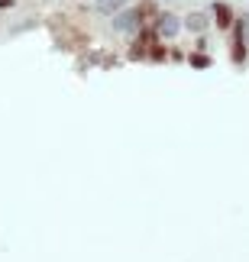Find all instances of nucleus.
Listing matches in <instances>:
<instances>
[{
    "instance_id": "6e6552de",
    "label": "nucleus",
    "mask_w": 249,
    "mask_h": 262,
    "mask_svg": "<svg viewBox=\"0 0 249 262\" xmlns=\"http://www.w3.org/2000/svg\"><path fill=\"white\" fill-rule=\"evenodd\" d=\"M185 62L191 65V68H211V62H214V58L207 55V52H197V49H191V52H188V58H185Z\"/></svg>"
},
{
    "instance_id": "f03ea898",
    "label": "nucleus",
    "mask_w": 249,
    "mask_h": 262,
    "mask_svg": "<svg viewBox=\"0 0 249 262\" xmlns=\"http://www.w3.org/2000/svg\"><path fill=\"white\" fill-rule=\"evenodd\" d=\"M149 26L155 29V36L162 39V42H175V39L185 33L182 16H178L175 10H159V13H155L152 19H149Z\"/></svg>"
},
{
    "instance_id": "20e7f679",
    "label": "nucleus",
    "mask_w": 249,
    "mask_h": 262,
    "mask_svg": "<svg viewBox=\"0 0 249 262\" xmlns=\"http://www.w3.org/2000/svg\"><path fill=\"white\" fill-rule=\"evenodd\" d=\"M207 13H211V23H214V29L217 33H230L233 29V23H236V10L227 4V0H214L211 4V10H207Z\"/></svg>"
},
{
    "instance_id": "39448f33",
    "label": "nucleus",
    "mask_w": 249,
    "mask_h": 262,
    "mask_svg": "<svg viewBox=\"0 0 249 262\" xmlns=\"http://www.w3.org/2000/svg\"><path fill=\"white\" fill-rule=\"evenodd\" d=\"M182 26H185V33H191V36H204V33L214 29L207 10H188V13L182 16Z\"/></svg>"
},
{
    "instance_id": "f257e3e1",
    "label": "nucleus",
    "mask_w": 249,
    "mask_h": 262,
    "mask_svg": "<svg viewBox=\"0 0 249 262\" xmlns=\"http://www.w3.org/2000/svg\"><path fill=\"white\" fill-rule=\"evenodd\" d=\"M146 23H149V19L143 16L139 4H126L123 10H117V13L110 16V29H114L117 36H126V39H133Z\"/></svg>"
},
{
    "instance_id": "1a4fd4ad",
    "label": "nucleus",
    "mask_w": 249,
    "mask_h": 262,
    "mask_svg": "<svg viewBox=\"0 0 249 262\" xmlns=\"http://www.w3.org/2000/svg\"><path fill=\"white\" fill-rule=\"evenodd\" d=\"M185 58H188V52H185V49H178V46H172V42H168V62H185Z\"/></svg>"
},
{
    "instance_id": "423d86ee",
    "label": "nucleus",
    "mask_w": 249,
    "mask_h": 262,
    "mask_svg": "<svg viewBox=\"0 0 249 262\" xmlns=\"http://www.w3.org/2000/svg\"><path fill=\"white\" fill-rule=\"evenodd\" d=\"M126 4H129V0H94L91 10H94L97 16H114L117 10H123Z\"/></svg>"
},
{
    "instance_id": "f8f14e48",
    "label": "nucleus",
    "mask_w": 249,
    "mask_h": 262,
    "mask_svg": "<svg viewBox=\"0 0 249 262\" xmlns=\"http://www.w3.org/2000/svg\"><path fill=\"white\" fill-rule=\"evenodd\" d=\"M16 7V0H0V10H13Z\"/></svg>"
},
{
    "instance_id": "7ed1b4c3",
    "label": "nucleus",
    "mask_w": 249,
    "mask_h": 262,
    "mask_svg": "<svg viewBox=\"0 0 249 262\" xmlns=\"http://www.w3.org/2000/svg\"><path fill=\"white\" fill-rule=\"evenodd\" d=\"M227 52H230V62H233L236 68H246V62H249V42L243 39V29H240V16H236L233 29L227 33Z\"/></svg>"
},
{
    "instance_id": "0eeeda50",
    "label": "nucleus",
    "mask_w": 249,
    "mask_h": 262,
    "mask_svg": "<svg viewBox=\"0 0 249 262\" xmlns=\"http://www.w3.org/2000/svg\"><path fill=\"white\" fill-rule=\"evenodd\" d=\"M146 62H155V65L168 62V42H162V39H155V42L149 46V58H146Z\"/></svg>"
},
{
    "instance_id": "9d476101",
    "label": "nucleus",
    "mask_w": 249,
    "mask_h": 262,
    "mask_svg": "<svg viewBox=\"0 0 249 262\" xmlns=\"http://www.w3.org/2000/svg\"><path fill=\"white\" fill-rule=\"evenodd\" d=\"M207 46H211V42H207V33L204 36H194V49H197V52H207Z\"/></svg>"
},
{
    "instance_id": "ddd939ff",
    "label": "nucleus",
    "mask_w": 249,
    "mask_h": 262,
    "mask_svg": "<svg viewBox=\"0 0 249 262\" xmlns=\"http://www.w3.org/2000/svg\"><path fill=\"white\" fill-rule=\"evenodd\" d=\"M87 4H94V0H87Z\"/></svg>"
},
{
    "instance_id": "9b49d317",
    "label": "nucleus",
    "mask_w": 249,
    "mask_h": 262,
    "mask_svg": "<svg viewBox=\"0 0 249 262\" xmlns=\"http://www.w3.org/2000/svg\"><path fill=\"white\" fill-rule=\"evenodd\" d=\"M240 29H243V39L249 42V16H240Z\"/></svg>"
}]
</instances>
